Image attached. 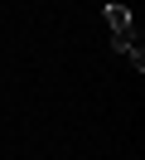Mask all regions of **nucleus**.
<instances>
[{
    "mask_svg": "<svg viewBox=\"0 0 145 160\" xmlns=\"http://www.w3.org/2000/svg\"><path fill=\"white\" fill-rule=\"evenodd\" d=\"M106 24H111V34H135L131 10H126V5H106Z\"/></svg>",
    "mask_w": 145,
    "mask_h": 160,
    "instance_id": "nucleus-1",
    "label": "nucleus"
}]
</instances>
